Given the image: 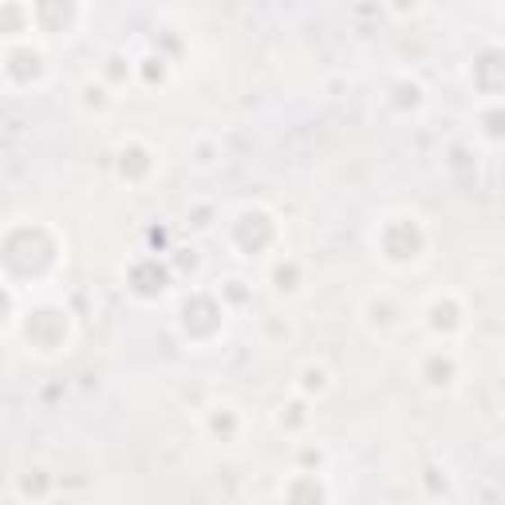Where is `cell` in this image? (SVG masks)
Masks as SVG:
<instances>
[{
	"label": "cell",
	"instance_id": "cell-1",
	"mask_svg": "<svg viewBox=\"0 0 505 505\" xmlns=\"http://www.w3.org/2000/svg\"><path fill=\"white\" fill-rule=\"evenodd\" d=\"M281 498L284 501H328L332 498V490L324 486V473H308V470H296L293 478L281 486Z\"/></svg>",
	"mask_w": 505,
	"mask_h": 505
},
{
	"label": "cell",
	"instance_id": "cell-3",
	"mask_svg": "<svg viewBox=\"0 0 505 505\" xmlns=\"http://www.w3.org/2000/svg\"><path fill=\"white\" fill-rule=\"evenodd\" d=\"M430 359H435L438 367H435V371L427 367V371H422V379H427L430 387H450V383H455V371H458V367H455V356H450V352H446V356L435 352Z\"/></svg>",
	"mask_w": 505,
	"mask_h": 505
},
{
	"label": "cell",
	"instance_id": "cell-2",
	"mask_svg": "<svg viewBox=\"0 0 505 505\" xmlns=\"http://www.w3.org/2000/svg\"><path fill=\"white\" fill-rule=\"evenodd\" d=\"M328 387H332V375L324 364H308L301 371V395H324Z\"/></svg>",
	"mask_w": 505,
	"mask_h": 505
}]
</instances>
